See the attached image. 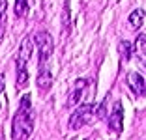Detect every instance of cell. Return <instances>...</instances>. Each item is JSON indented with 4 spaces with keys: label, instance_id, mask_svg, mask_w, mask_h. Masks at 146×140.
<instances>
[{
    "label": "cell",
    "instance_id": "cell-1",
    "mask_svg": "<svg viewBox=\"0 0 146 140\" xmlns=\"http://www.w3.org/2000/svg\"><path fill=\"white\" fill-rule=\"evenodd\" d=\"M34 129V122H32V103H30V95L26 93L23 95L19 108L13 116L11 122V136L15 140H25L32 135Z\"/></svg>",
    "mask_w": 146,
    "mask_h": 140
},
{
    "label": "cell",
    "instance_id": "cell-2",
    "mask_svg": "<svg viewBox=\"0 0 146 140\" xmlns=\"http://www.w3.org/2000/svg\"><path fill=\"white\" fill-rule=\"evenodd\" d=\"M105 112H107L105 110V105H92V103H86V105H82L81 108H77V110L69 116L68 127L71 129V131H79V129L94 123L96 120L105 118Z\"/></svg>",
    "mask_w": 146,
    "mask_h": 140
},
{
    "label": "cell",
    "instance_id": "cell-3",
    "mask_svg": "<svg viewBox=\"0 0 146 140\" xmlns=\"http://www.w3.org/2000/svg\"><path fill=\"white\" fill-rule=\"evenodd\" d=\"M94 93H96L94 81H90V79H79V81H75V84H73L66 105H68L69 108H73V106L81 105V103H84V105L86 103H92L94 101Z\"/></svg>",
    "mask_w": 146,
    "mask_h": 140
},
{
    "label": "cell",
    "instance_id": "cell-4",
    "mask_svg": "<svg viewBox=\"0 0 146 140\" xmlns=\"http://www.w3.org/2000/svg\"><path fill=\"white\" fill-rule=\"evenodd\" d=\"M34 41L39 51V65H45L52 54V38L49 32H38L34 36Z\"/></svg>",
    "mask_w": 146,
    "mask_h": 140
},
{
    "label": "cell",
    "instance_id": "cell-5",
    "mask_svg": "<svg viewBox=\"0 0 146 140\" xmlns=\"http://www.w3.org/2000/svg\"><path fill=\"white\" fill-rule=\"evenodd\" d=\"M34 39L32 38H25L21 43V49H19L17 54V69H26L28 62L32 58V52H34Z\"/></svg>",
    "mask_w": 146,
    "mask_h": 140
},
{
    "label": "cell",
    "instance_id": "cell-6",
    "mask_svg": "<svg viewBox=\"0 0 146 140\" xmlns=\"http://www.w3.org/2000/svg\"><path fill=\"white\" fill-rule=\"evenodd\" d=\"M109 129L114 135L122 133V129H124V108H122V105L118 101L112 105V110L109 114Z\"/></svg>",
    "mask_w": 146,
    "mask_h": 140
},
{
    "label": "cell",
    "instance_id": "cell-7",
    "mask_svg": "<svg viewBox=\"0 0 146 140\" xmlns=\"http://www.w3.org/2000/svg\"><path fill=\"white\" fill-rule=\"evenodd\" d=\"M125 81H127V86L131 88V92L135 95H146V79L137 71H129L127 77H125Z\"/></svg>",
    "mask_w": 146,
    "mask_h": 140
},
{
    "label": "cell",
    "instance_id": "cell-8",
    "mask_svg": "<svg viewBox=\"0 0 146 140\" xmlns=\"http://www.w3.org/2000/svg\"><path fill=\"white\" fill-rule=\"evenodd\" d=\"M52 86V75L49 71L47 64L39 65V75H38V90L39 92H49Z\"/></svg>",
    "mask_w": 146,
    "mask_h": 140
},
{
    "label": "cell",
    "instance_id": "cell-9",
    "mask_svg": "<svg viewBox=\"0 0 146 140\" xmlns=\"http://www.w3.org/2000/svg\"><path fill=\"white\" fill-rule=\"evenodd\" d=\"M30 6H32V0H15V17L23 19L28 15V11H30Z\"/></svg>",
    "mask_w": 146,
    "mask_h": 140
},
{
    "label": "cell",
    "instance_id": "cell-10",
    "mask_svg": "<svg viewBox=\"0 0 146 140\" xmlns=\"http://www.w3.org/2000/svg\"><path fill=\"white\" fill-rule=\"evenodd\" d=\"M142 17H144V11L142 9H135V11H131L129 13V24H131V28H135V30H139L141 28V24H142Z\"/></svg>",
    "mask_w": 146,
    "mask_h": 140
},
{
    "label": "cell",
    "instance_id": "cell-11",
    "mask_svg": "<svg viewBox=\"0 0 146 140\" xmlns=\"http://www.w3.org/2000/svg\"><path fill=\"white\" fill-rule=\"evenodd\" d=\"M118 52H120L122 60H129L131 58V52H133V45L129 41H120L118 43Z\"/></svg>",
    "mask_w": 146,
    "mask_h": 140
},
{
    "label": "cell",
    "instance_id": "cell-12",
    "mask_svg": "<svg viewBox=\"0 0 146 140\" xmlns=\"http://www.w3.org/2000/svg\"><path fill=\"white\" fill-rule=\"evenodd\" d=\"M135 51H137V54L142 56V58L146 56V34H141L137 38V41H135Z\"/></svg>",
    "mask_w": 146,
    "mask_h": 140
},
{
    "label": "cell",
    "instance_id": "cell-13",
    "mask_svg": "<svg viewBox=\"0 0 146 140\" xmlns=\"http://www.w3.org/2000/svg\"><path fill=\"white\" fill-rule=\"evenodd\" d=\"M28 84V71L26 69H17V88L23 90Z\"/></svg>",
    "mask_w": 146,
    "mask_h": 140
},
{
    "label": "cell",
    "instance_id": "cell-14",
    "mask_svg": "<svg viewBox=\"0 0 146 140\" xmlns=\"http://www.w3.org/2000/svg\"><path fill=\"white\" fill-rule=\"evenodd\" d=\"M69 24V0H66L64 4V26Z\"/></svg>",
    "mask_w": 146,
    "mask_h": 140
},
{
    "label": "cell",
    "instance_id": "cell-15",
    "mask_svg": "<svg viewBox=\"0 0 146 140\" xmlns=\"http://www.w3.org/2000/svg\"><path fill=\"white\" fill-rule=\"evenodd\" d=\"M4 13H6V0H0V22L4 21Z\"/></svg>",
    "mask_w": 146,
    "mask_h": 140
},
{
    "label": "cell",
    "instance_id": "cell-16",
    "mask_svg": "<svg viewBox=\"0 0 146 140\" xmlns=\"http://www.w3.org/2000/svg\"><path fill=\"white\" fill-rule=\"evenodd\" d=\"M2 90H4V75L0 73V93H2Z\"/></svg>",
    "mask_w": 146,
    "mask_h": 140
},
{
    "label": "cell",
    "instance_id": "cell-17",
    "mask_svg": "<svg viewBox=\"0 0 146 140\" xmlns=\"http://www.w3.org/2000/svg\"><path fill=\"white\" fill-rule=\"evenodd\" d=\"M2 34H4V21L0 22V39H2Z\"/></svg>",
    "mask_w": 146,
    "mask_h": 140
}]
</instances>
